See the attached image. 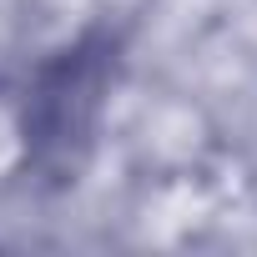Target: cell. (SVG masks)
I'll use <instances>...</instances> for the list:
<instances>
[{"label":"cell","instance_id":"1","mask_svg":"<svg viewBox=\"0 0 257 257\" xmlns=\"http://www.w3.org/2000/svg\"><path fill=\"white\" fill-rule=\"evenodd\" d=\"M106 91V56L101 51H66L36 86L31 96V147L41 157H56L61 167L71 162V147L91 142V126L101 111Z\"/></svg>","mask_w":257,"mask_h":257}]
</instances>
